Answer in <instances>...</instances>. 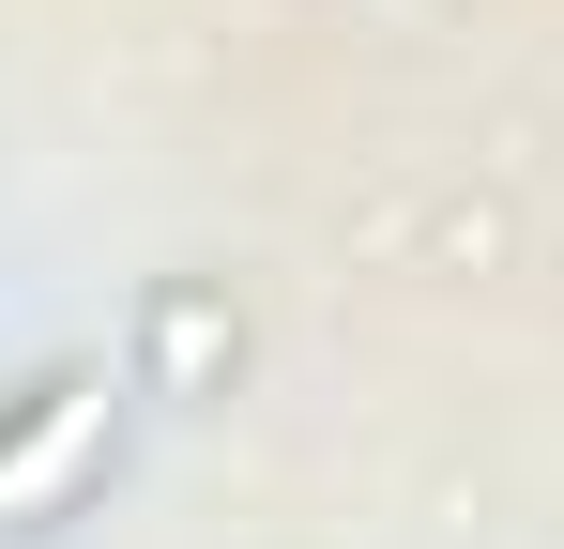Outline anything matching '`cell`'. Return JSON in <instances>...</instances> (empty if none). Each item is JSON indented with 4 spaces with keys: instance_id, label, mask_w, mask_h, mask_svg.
<instances>
[{
    "instance_id": "cell-1",
    "label": "cell",
    "mask_w": 564,
    "mask_h": 549,
    "mask_svg": "<svg viewBox=\"0 0 564 549\" xmlns=\"http://www.w3.org/2000/svg\"><path fill=\"white\" fill-rule=\"evenodd\" d=\"M93 428H107V381H62L15 443H0V519H31V504H62L77 488V458H93Z\"/></svg>"
}]
</instances>
